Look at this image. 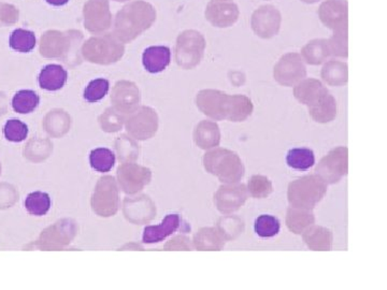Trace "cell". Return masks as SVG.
<instances>
[{"label":"cell","mask_w":387,"mask_h":290,"mask_svg":"<svg viewBox=\"0 0 387 290\" xmlns=\"http://www.w3.org/2000/svg\"><path fill=\"white\" fill-rule=\"evenodd\" d=\"M312 120L319 124L332 123L338 114V105L335 97L330 93L326 94L320 101L308 108Z\"/></svg>","instance_id":"cell-17"},{"label":"cell","mask_w":387,"mask_h":290,"mask_svg":"<svg viewBox=\"0 0 387 290\" xmlns=\"http://www.w3.org/2000/svg\"><path fill=\"white\" fill-rule=\"evenodd\" d=\"M197 143L203 148L219 146L221 142V131L218 124L211 120H203L197 128Z\"/></svg>","instance_id":"cell-21"},{"label":"cell","mask_w":387,"mask_h":290,"mask_svg":"<svg viewBox=\"0 0 387 290\" xmlns=\"http://www.w3.org/2000/svg\"><path fill=\"white\" fill-rule=\"evenodd\" d=\"M282 25V14L275 5H260L251 16V28L260 39H271L279 34Z\"/></svg>","instance_id":"cell-5"},{"label":"cell","mask_w":387,"mask_h":290,"mask_svg":"<svg viewBox=\"0 0 387 290\" xmlns=\"http://www.w3.org/2000/svg\"><path fill=\"white\" fill-rule=\"evenodd\" d=\"M315 174L327 185H334L347 176L349 172V150L338 146L325 155L315 167Z\"/></svg>","instance_id":"cell-3"},{"label":"cell","mask_w":387,"mask_h":290,"mask_svg":"<svg viewBox=\"0 0 387 290\" xmlns=\"http://www.w3.org/2000/svg\"><path fill=\"white\" fill-rule=\"evenodd\" d=\"M330 56L336 58H347L349 56V27L334 30L327 40Z\"/></svg>","instance_id":"cell-24"},{"label":"cell","mask_w":387,"mask_h":290,"mask_svg":"<svg viewBox=\"0 0 387 290\" xmlns=\"http://www.w3.org/2000/svg\"><path fill=\"white\" fill-rule=\"evenodd\" d=\"M25 208L32 215H45L51 208L50 196L42 192L29 194L26 198Z\"/></svg>","instance_id":"cell-28"},{"label":"cell","mask_w":387,"mask_h":290,"mask_svg":"<svg viewBox=\"0 0 387 290\" xmlns=\"http://www.w3.org/2000/svg\"><path fill=\"white\" fill-rule=\"evenodd\" d=\"M321 78L327 85L340 88L349 81V66L342 60H329L325 62L321 70Z\"/></svg>","instance_id":"cell-16"},{"label":"cell","mask_w":387,"mask_h":290,"mask_svg":"<svg viewBox=\"0 0 387 290\" xmlns=\"http://www.w3.org/2000/svg\"><path fill=\"white\" fill-rule=\"evenodd\" d=\"M181 218L177 214H168L162 223L156 226H148L143 231L142 241L145 244L162 242L173 235L180 228Z\"/></svg>","instance_id":"cell-12"},{"label":"cell","mask_w":387,"mask_h":290,"mask_svg":"<svg viewBox=\"0 0 387 290\" xmlns=\"http://www.w3.org/2000/svg\"><path fill=\"white\" fill-rule=\"evenodd\" d=\"M216 229L223 238L225 239L226 242H229L242 235L245 231V222L239 216L224 214V216L219 220Z\"/></svg>","instance_id":"cell-22"},{"label":"cell","mask_w":387,"mask_h":290,"mask_svg":"<svg viewBox=\"0 0 387 290\" xmlns=\"http://www.w3.org/2000/svg\"><path fill=\"white\" fill-rule=\"evenodd\" d=\"M249 197L247 185L240 182L232 183L219 188L214 195V202L222 214H234L242 208Z\"/></svg>","instance_id":"cell-7"},{"label":"cell","mask_w":387,"mask_h":290,"mask_svg":"<svg viewBox=\"0 0 387 290\" xmlns=\"http://www.w3.org/2000/svg\"><path fill=\"white\" fill-rule=\"evenodd\" d=\"M286 226L288 230L294 235H303L308 228L315 224V216L312 210H303V209L290 208L286 212Z\"/></svg>","instance_id":"cell-19"},{"label":"cell","mask_w":387,"mask_h":290,"mask_svg":"<svg viewBox=\"0 0 387 290\" xmlns=\"http://www.w3.org/2000/svg\"><path fill=\"white\" fill-rule=\"evenodd\" d=\"M205 18L218 28H229L239 20L240 10L232 0H211L205 8Z\"/></svg>","instance_id":"cell-8"},{"label":"cell","mask_w":387,"mask_h":290,"mask_svg":"<svg viewBox=\"0 0 387 290\" xmlns=\"http://www.w3.org/2000/svg\"><path fill=\"white\" fill-rule=\"evenodd\" d=\"M50 5H64L69 1V0H47Z\"/></svg>","instance_id":"cell-34"},{"label":"cell","mask_w":387,"mask_h":290,"mask_svg":"<svg viewBox=\"0 0 387 290\" xmlns=\"http://www.w3.org/2000/svg\"><path fill=\"white\" fill-rule=\"evenodd\" d=\"M171 51L164 45H155L145 49L142 55V63L145 70L150 73H160L170 65Z\"/></svg>","instance_id":"cell-14"},{"label":"cell","mask_w":387,"mask_h":290,"mask_svg":"<svg viewBox=\"0 0 387 290\" xmlns=\"http://www.w3.org/2000/svg\"><path fill=\"white\" fill-rule=\"evenodd\" d=\"M286 163L294 170H309L315 165L314 152L305 148H292L286 155Z\"/></svg>","instance_id":"cell-23"},{"label":"cell","mask_w":387,"mask_h":290,"mask_svg":"<svg viewBox=\"0 0 387 290\" xmlns=\"http://www.w3.org/2000/svg\"><path fill=\"white\" fill-rule=\"evenodd\" d=\"M327 93H329L327 88L317 79L305 78L294 86V97L308 108L320 101Z\"/></svg>","instance_id":"cell-11"},{"label":"cell","mask_w":387,"mask_h":290,"mask_svg":"<svg viewBox=\"0 0 387 290\" xmlns=\"http://www.w3.org/2000/svg\"><path fill=\"white\" fill-rule=\"evenodd\" d=\"M67 71L62 66H45L39 75V85L43 90L55 92L63 88L67 82Z\"/></svg>","instance_id":"cell-20"},{"label":"cell","mask_w":387,"mask_h":290,"mask_svg":"<svg viewBox=\"0 0 387 290\" xmlns=\"http://www.w3.org/2000/svg\"><path fill=\"white\" fill-rule=\"evenodd\" d=\"M254 105L250 98L245 95H229L228 97L226 120L232 123H242L252 116Z\"/></svg>","instance_id":"cell-15"},{"label":"cell","mask_w":387,"mask_h":290,"mask_svg":"<svg viewBox=\"0 0 387 290\" xmlns=\"http://www.w3.org/2000/svg\"><path fill=\"white\" fill-rule=\"evenodd\" d=\"M228 97V94L221 90H205L198 94L197 105L209 118L214 120H225Z\"/></svg>","instance_id":"cell-10"},{"label":"cell","mask_w":387,"mask_h":290,"mask_svg":"<svg viewBox=\"0 0 387 290\" xmlns=\"http://www.w3.org/2000/svg\"><path fill=\"white\" fill-rule=\"evenodd\" d=\"M10 47L13 50L21 53H28L36 47V36L30 30H14L10 36Z\"/></svg>","instance_id":"cell-31"},{"label":"cell","mask_w":387,"mask_h":290,"mask_svg":"<svg viewBox=\"0 0 387 290\" xmlns=\"http://www.w3.org/2000/svg\"><path fill=\"white\" fill-rule=\"evenodd\" d=\"M198 248L201 250H221L225 248L226 241L216 228H205L197 235Z\"/></svg>","instance_id":"cell-26"},{"label":"cell","mask_w":387,"mask_h":290,"mask_svg":"<svg viewBox=\"0 0 387 290\" xmlns=\"http://www.w3.org/2000/svg\"><path fill=\"white\" fill-rule=\"evenodd\" d=\"M319 18L332 31L349 27L347 0H324L319 8Z\"/></svg>","instance_id":"cell-9"},{"label":"cell","mask_w":387,"mask_h":290,"mask_svg":"<svg viewBox=\"0 0 387 290\" xmlns=\"http://www.w3.org/2000/svg\"><path fill=\"white\" fill-rule=\"evenodd\" d=\"M108 92H109V81L105 79H96L85 88V101L88 103H97L103 99Z\"/></svg>","instance_id":"cell-33"},{"label":"cell","mask_w":387,"mask_h":290,"mask_svg":"<svg viewBox=\"0 0 387 290\" xmlns=\"http://www.w3.org/2000/svg\"><path fill=\"white\" fill-rule=\"evenodd\" d=\"M205 48V40L195 30L185 31L177 40V62L184 67H194L199 64Z\"/></svg>","instance_id":"cell-6"},{"label":"cell","mask_w":387,"mask_h":290,"mask_svg":"<svg viewBox=\"0 0 387 290\" xmlns=\"http://www.w3.org/2000/svg\"><path fill=\"white\" fill-rule=\"evenodd\" d=\"M247 192L255 199H265L273 192V184L265 175L255 174L247 183Z\"/></svg>","instance_id":"cell-30"},{"label":"cell","mask_w":387,"mask_h":290,"mask_svg":"<svg viewBox=\"0 0 387 290\" xmlns=\"http://www.w3.org/2000/svg\"><path fill=\"white\" fill-rule=\"evenodd\" d=\"M40 103V98L34 90H23L15 94L12 99V108L20 114H28L35 111Z\"/></svg>","instance_id":"cell-25"},{"label":"cell","mask_w":387,"mask_h":290,"mask_svg":"<svg viewBox=\"0 0 387 290\" xmlns=\"http://www.w3.org/2000/svg\"><path fill=\"white\" fill-rule=\"evenodd\" d=\"M205 167L208 172L215 175L224 184L239 183L245 172L240 156L227 148H215L205 154Z\"/></svg>","instance_id":"cell-2"},{"label":"cell","mask_w":387,"mask_h":290,"mask_svg":"<svg viewBox=\"0 0 387 290\" xmlns=\"http://www.w3.org/2000/svg\"><path fill=\"white\" fill-rule=\"evenodd\" d=\"M3 135L10 142H22L27 138L28 127L21 120L13 118L5 123Z\"/></svg>","instance_id":"cell-32"},{"label":"cell","mask_w":387,"mask_h":290,"mask_svg":"<svg viewBox=\"0 0 387 290\" xmlns=\"http://www.w3.org/2000/svg\"><path fill=\"white\" fill-rule=\"evenodd\" d=\"M300 1L307 5H314V3H320L321 0H300Z\"/></svg>","instance_id":"cell-35"},{"label":"cell","mask_w":387,"mask_h":290,"mask_svg":"<svg viewBox=\"0 0 387 290\" xmlns=\"http://www.w3.org/2000/svg\"><path fill=\"white\" fill-rule=\"evenodd\" d=\"M300 55L308 65L320 66L330 57L326 39H313L303 45Z\"/></svg>","instance_id":"cell-18"},{"label":"cell","mask_w":387,"mask_h":290,"mask_svg":"<svg viewBox=\"0 0 387 290\" xmlns=\"http://www.w3.org/2000/svg\"><path fill=\"white\" fill-rule=\"evenodd\" d=\"M307 78V66L299 53L290 52L281 56L273 68V79L285 88H294Z\"/></svg>","instance_id":"cell-4"},{"label":"cell","mask_w":387,"mask_h":290,"mask_svg":"<svg viewBox=\"0 0 387 290\" xmlns=\"http://www.w3.org/2000/svg\"><path fill=\"white\" fill-rule=\"evenodd\" d=\"M327 186L316 174L292 181L288 188V203L292 208L313 210L327 194Z\"/></svg>","instance_id":"cell-1"},{"label":"cell","mask_w":387,"mask_h":290,"mask_svg":"<svg viewBox=\"0 0 387 290\" xmlns=\"http://www.w3.org/2000/svg\"><path fill=\"white\" fill-rule=\"evenodd\" d=\"M90 163L98 172H109L114 167V153L108 148H96L90 153Z\"/></svg>","instance_id":"cell-29"},{"label":"cell","mask_w":387,"mask_h":290,"mask_svg":"<svg viewBox=\"0 0 387 290\" xmlns=\"http://www.w3.org/2000/svg\"><path fill=\"white\" fill-rule=\"evenodd\" d=\"M303 242L314 252H329L334 244V233L328 228L312 225L303 233Z\"/></svg>","instance_id":"cell-13"},{"label":"cell","mask_w":387,"mask_h":290,"mask_svg":"<svg viewBox=\"0 0 387 290\" xmlns=\"http://www.w3.org/2000/svg\"><path fill=\"white\" fill-rule=\"evenodd\" d=\"M280 229V220H277L275 216L264 214V215L258 216V218L255 220V233H256L258 237H260V238H273L275 235H279Z\"/></svg>","instance_id":"cell-27"}]
</instances>
